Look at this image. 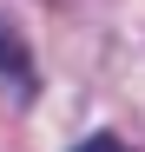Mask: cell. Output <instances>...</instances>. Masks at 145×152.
I'll use <instances>...</instances> for the list:
<instances>
[{
    "instance_id": "2",
    "label": "cell",
    "mask_w": 145,
    "mask_h": 152,
    "mask_svg": "<svg viewBox=\"0 0 145 152\" xmlns=\"http://www.w3.org/2000/svg\"><path fill=\"white\" fill-rule=\"evenodd\" d=\"M72 152H132V145H125V139H112V132H92V139H79Z\"/></svg>"
},
{
    "instance_id": "1",
    "label": "cell",
    "mask_w": 145,
    "mask_h": 152,
    "mask_svg": "<svg viewBox=\"0 0 145 152\" xmlns=\"http://www.w3.org/2000/svg\"><path fill=\"white\" fill-rule=\"evenodd\" d=\"M0 80H7V86H20V93L33 86V60H27V46H20L7 27H0Z\"/></svg>"
}]
</instances>
